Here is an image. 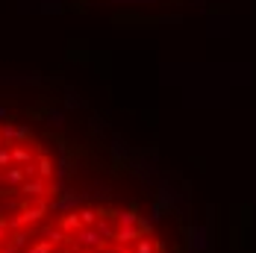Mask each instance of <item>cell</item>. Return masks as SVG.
<instances>
[{
	"instance_id": "cell-1",
	"label": "cell",
	"mask_w": 256,
	"mask_h": 253,
	"mask_svg": "<svg viewBox=\"0 0 256 253\" xmlns=\"http://www.w3.org/2000/svg\"><path fill=\"white\" fill-rule=\"evenodd\" d=\"M59 198L53 153L30 126L0 121V253H21Z\"/></svg>"
},
{
	"instance_id": "cell-2",
	"label": "cell",
	"mask_w": 256,
	"mask_h": 253,
	"mask_svg": "<svg viewBox=\"0 0 256 253\" xmlns=\"http://www.w3.org/2000/svg\"><path fill=\"white\" fill-rule=\"evenodd\" d=\"M21 253H165V242L136 209L82 203L50 215Z\"/></svg>"
}]
</instances>
